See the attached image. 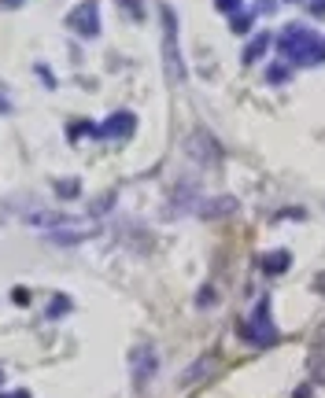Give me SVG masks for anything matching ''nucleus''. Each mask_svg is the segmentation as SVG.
Listing matches in <instances>:
<instances>
[{
  "mask_svg": "<svg viewBox=\"0 0 325 398\" xmlns=\"http://www.w3.org/2000/svg\"><path fill=\"white\" fill-rule=\"evenodd\" d=\"M281 56L288 63H314L321 59V41H318V33L314 30H307V26H288L281 33Z\"/></svg>",
  "mask_w": 325,
  "mask_h": 398,
  "instance_id": "1",
  "label": "nucleus"
},
{
  "mask_svg": "<svg viewBox=\"0 0 325 398\" xmlns=\"http://www.w3.org/2000/svg\"><path fill=\"white\" fill-rule=\"evenodd\" d=\"M159 15H162V63H167V78L174 81V85H182V81H185V63H182V44H177L174 8L162 4Z\"/></svg>",
  "mask_w": 325,
  "mask_h": 398,
  "instance_id": "2",
  "label": "nucleus"
},
{
  "mask_svg": "<svg viewBox=\"0 0 325 398\" xmlns=\"http://www.w3.org/2000/svg\"><path fill=\"white\" fill-rule=\"evenodd\" d=\"M129 373H134V387L137 391H144L155 380V373H159V354H155V346H148V343H141V346H134L129 351Z\"/></svg>",
  "mask_w": 325,
  "mask_h": 398,
  "instance_id": "3",
  "label": "nucleus"
},
{
  "mask_svg": "<svg viewBox=\"0 0 325 398\" xmlns=\"http://www.w3.org/2000/svg\"><path fill=\"white\" fill-rule=\"evenodd\" d=\"M67 26L78 33V37H100V4L96 0H81L67 11Z\"/></svg>",
  "mask_w": 325,
  "mask_h": 398,
  "instance_id": "4",
  "label": "nucleus"
},
{
  "mask_svg": "<svg viewBox=\"0 0 325 398\" xmlns=\"http://www.w3.org/2000/svg\"><path fill=\"white\" fill-rule=\"evenodd\" d=\"M244 336H248L252 343H259V346H266V343L278 339V328L270 325V303H259V310H255L252 325L244 328Z\"/></svg>",
  "mask_w": 325,
  "mask_h": 398,
  "instance_id": "5",
  "label": "nucleus"
},
{
  "mask_svg": "<svg viewBox=\"0 0 325 398\" xmlns=\"http://www.w3.org/2000/svg\"><path fill=\"white\" fill-rule=\"evenodd\" d=\"M189 155L196 162H203V166H211V170L222 162V152H218V144H215L211 133H192V137H189Z\"/></svg>",
  "mask_w": 325,
  "mask_h": 398,
  "instance_id": "6",
  "label": "nucleus"
},
{
  "mask_svg": "<svg viewBox=\"0 0 325 398\" xmlns=\"http://www.w3.org/2000/svg\"><path fill=\"white\" fill-rule=\"evenodd\" d=\"M134 129H137V119L129 111H119V114H111V119L96 129V133L107 137V140H126V137H134Z\"/></svg>",
  "mask_w": 325,
  "mask_h": 398,
  "instance_id": "7",
  "label": "nucleus"
},
{
  "mask_svg": "<svg viewBox=\"0 0 325 398\" xmlns=\"http://www.w3.org/2000/svg\"><path fill=\"white\" fill-rule=\"evenodd\" d=\"M237 199L233 195H215V199H203V203H196V214H203V218H230V214H237Z\"/></svg>",
  "mask_w": 325,
  "mask_h": 398,
  "instance_id": "8",
  "label": "nucleus"
},
{
  "mask_svg": "<svg viewBox=\"0 0 325 398\" xmlns=\"http://www.w3.org/2000/svg\"><path fill=\"white\" fill-rule=\"evenodd\" d=\"M263 270H266L270 277H278V273H285V270H288V255H285V251H273V255H263Z\"/></svg>",
  "mask_w": 325,
  "mask_h": 398,
  "instance_id": "9",
  "label": "nucleus"
},
{
  "mask_svg": "<svg viewBox=\"0 0 325 398\" xmlns=\"http://www.w3.org/2000/svg\"><path fill=\"white\" fill-rule=\"evenodd\" d=\"M266 48H270V33H259V37L248 44V52H244V59H248V63L263 59V56H266Z\"/></svg>",
  "mask_w": 325,
  "mask_h": 398,
  "instance_id": "10",
  "label": "nucleus"
},
{
  "mask_svg": "<svg viewBox=\"0 0 325 398\" xmlns=\"http://www.w3.org/2000/svg\"><path fill=\"white\" fill-rule=\"evenodd\" d=\"M230 30H233V33H248V30H252V15H233V19H230Z\"/></svg>",
  "mask_w": 325,
  "mask_h": 398,
  "instance_id": "11",
  "label": "nucleus"
},
{
  "mask_svg": "<svg viewBox=\"0 0 325 398\" xmlns=\"http://www.w3.org/2000/svg\"><path fill=\"white\" fill-rule=\"evenodd\" d=\"M71 310V298H52V306H48V318H59V313Z\"/></svg>",
  "mask_w": 325,
  "mask_h": 398,
  "instance_id": "12",
  "label": "nucleus"
},
{
  "mask_svg": "<svg viewBox=\"0 0 325 398\" xmlns=\"http://www.w3.org/2000/svg\"><path fill=\"white\" fill-rule=\"evenodd\" d=\"M203 369H211V361H207V358H203L200 365H192V369L185 373V384H196V380H200V373H203Z\"/></svg>",
  "mask_w": 325,
  "mask_h": 398,
  "instance_id": "13",
  "label": "nucleus"
},
{
  "mask_svg": "<svg viewBox=\"0 0 325 398\" xmlns=\"http://www.w3.org/2000/svg\"><path fill=\"white\" fill-rule=\"evenodd\" d=\"M0 114H11V92L0 85Z\"/></svg>",
  "mask_w": 325,
  "mask_h": 398,
  "instance_id": "14",
  "label": "nucleus"
},
{
  "mask_svg": "<svg viewBox=\"0 0 325 398\" xmlns=\"http://www.w3.org/2000/svg\"><path fill=\"white\" fill-rule=\"evenodd\" d=\"M115 4H122L129 15H134V19H141V4H137V0H115Z\"/></svg>",
  "mask_w": 325,
  "mask_h": 398,
  "instance_id": "15",
  "label": "nucleus"
},
{
  "mask_svg": "<svg viewBox=\"0 0 325 398\" xmlns=\"http://www.w3.org/2000/svg\"><path fill=\"white\" fill-rule=\"evenodd\" d=\"M56 192H63V195H74V192H78V181H63V185L56 181Z\"/></svg>",
  "mask_w": 325,
  "mask_h": 398,
  "instance_id": "16",
  "label": "nucleus"
},
{
  "mask_svg": "<svg viewBox=\"0 0 325 398\" xmlns=\"http://www.w3.org/2000/svg\"><path fill=\"white\" fill-rule=\"evenodd\" d=\"M270 81H273V85H278V81H285V66H273V71H270Z\"/></svg>",
  "mask_w": 325,
  "mask_h": 398,
  "instance_id": "17",
  "label": "nucleus"
},
{
  "mask_svg": "<svg viewBox=\"0 0 325 398\" xmlns=\"http://www.w3.org/2000/svg\"><path fill=\"white\" fill-rule=\"evenodd\" d=\"M311 11H314V15H321V11H325V0H311Z\"/></svg>",
  "mask_w": 325,
  "mask_h": 398,
  "instance_id": "18",
  "label": "nucleus"
},
{
  "mask_svg": "<svg viewBox=\"0 0 325 398\" xmlns=\"http://www.w3.org/2000/svg\"><path fill=\"white\" fill-rule=\"evenodd\" d=\"M15 4H19V0H4V8H15Z\"/></svg>",
  "mask_w": 325,
  "mask_h": 398,
  "instance_id": "19",
  "label": "nucleus"
}]
</instances>
